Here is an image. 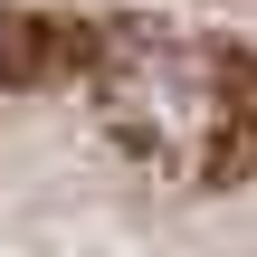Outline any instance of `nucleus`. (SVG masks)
<instances>
[{"label":"nucleus","instance_id":"1","mask_svg":"<svg viewBox=\"0 0 257 257\" xmlns=\"http://www.w3.org/2000/svg\"><path fill=\"white\" fill-rule=\"evenodd\" d=\"M0 257H257V48L0 0Z\"/></svg>","mask_w":257,"mask_h":257}]
</instances>
